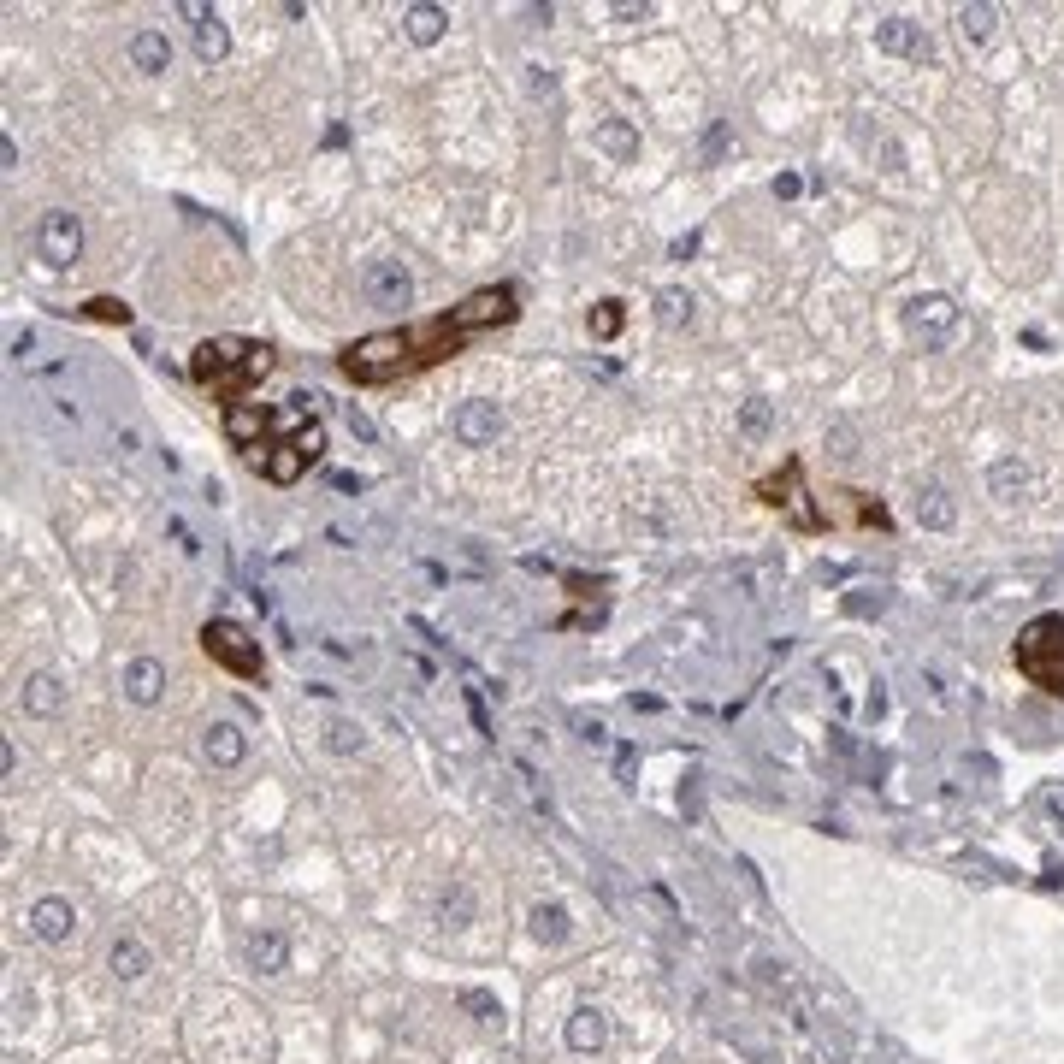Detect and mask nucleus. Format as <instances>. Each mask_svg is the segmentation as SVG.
<instances>
[{"instance_id": "nucleus-1", "label": "nucleus", "mask_w": 1064, "mask_h": 1064, "mask_svg": "<svg viewBox=\"0 0 1064 1064\" xmlns=\"http://www.w3.org/2000/svg\"><path fill=\"white\" fill-rule=\"evenodd\" d=\"M515 314H521L515 290L509 284H485L467 302H456L450 314H432V320H414L402 332H373V337H361V343H349L337 355V367H343L349 385H397L408 373H426V367L462 355L479 332H497Z\"/></svg>"}, {"instance_id": "nucleus-2", "label": "nucleus", "mask_w": 1064, "mask_h": 1064, "mask_svg": "<svg viewBox=\"0 0 1064 1064\" xmlns=\"http://www.w3.org/2000/svg\"><path fill=\"white\" fill-rule=\"evenodd\" d=\"M266 373H272V349L255 343V337H207V343H196V355H190V379H196L219 408H243L249 391L261 385Z\"/></svg>"}, {"instance_id": "nucleus-3", "label": "nucleus", "mask_w": 1064, "mask_h": 1064, "mask_svg": "<svg viewBox=\"0 0 1064 1064\" xmlns=\"http://www.w3.org/2000/svg\"><path fill=\"white\" fill-rule=\"evenodd\" d=\"M1011 663L1029 686H1041L1047 698H1064V615H1035L1017 645H1011Z\"/></svg>"}, {"instance_id": "nucleus-4", "label": "nucleus", "mask_w": 1064, "mask_h": 1064, "mask_svg": "<svg viewBox=\"0 0 1064 1064\" xmlns=\"http://www.w3.org/2000/svg\"><path fill=\"white\" fill-rule=\"evenodd\" d=\"M320 450H326V432L308 420V426H296L290 438H278V444H266L261 456H249V462L261 467L266 479H278V485H290V479H302L308 462H320Z\"/></svg>"}, {"instance_id": "nucleus-5", "label": "nucleus", "mask_w": 1064, "mask_h": 1064, "mask_svg": "<svg viewBox=\"0 0 1064 1064\" xmlns=\"http://www.w3.org/2000/svg\"><path fill=\"white\" fill-rule=\"evenodd\" d=\"M201 651H207L219 668L243 674V680H255V674H261V645H255L237 621H207V627H201Z\"/></svg>"}, {"instance_id": "nucleus-6", "label": "nucleus", "mask_w": 1064, "mask_h": 1064, "mask_svg": "<svg viewBox=\"0 0 1064 1064\" xmlns=\"http://www.w3.org/2000/svg\"><path fill=\"white\" fill-rule=\"evenodd\" d=\"M822 521L828 527H893V515L869 497V491H852V485H840V491H828L822 497Z\"/></svg>"}, {"instance_id": "nucleus-7", "label": "nucleus", "mask_w": 1064, "mask_h": 1064, "mask_svg": "<svg viewBox=\"0 0 1064 1064\" xmlns=\"http://www.w3.org/2000/svg\"><path fill=\"white\" fill-rule=\"evenodd\" d=\"M757 497L769 503V509H781V515H793L798 527H816L810 515H804V462L787 456L781 473H769V479H757Z\"/></svg>"}, {"instance_id": "nucleus-8", "label": "nucleus", "mask_w": 1064, "mask_h": 1064, "mask_svg": "<svg viewBox=\"0 0 1064 1064\" xmlns=\"http://www.w3.org/2000/svg\"><path fill=\"white\" fill-rule=\"evenodd\" d=\"M77 219L71 213H48L42 219V261H54V266H66V261H77Z\"/></svg>"}, {"instance_id": "nucleus-9", "label": "nucleus", "mask_w": 1064, "mask_h": 1064, "mask_svg": "<svg viewBox=\"0 0 1064 1064\" xmlns=\"http://www.w3.org/2000/svg\"><path fill=\"white\" fill-rule=\"evenodd\" d=\"M367 296H373V302H408V272L373 266V272H367Z\"/></svg>"}, {"instance_id": "nucleus-10", "label": "nucleus", "mask_w": 1064, "mask_h": 1064, "mask_svg": "<svg viewBox=\"0 0 1064 1064\" xmlns=\"http://www.w3.org/2000/svg\"><path fill=\"white\" fill-rule=\"evenodd\" d=\"M66 929H71V911L60 899H42V905H36V934H42V940H66Z\"/></svg>"}, {"instance_id": "nucleus-11", "label": "nucleus", "mask_w": 1064, "mask_h": 1064, "mask_svg": "<svg viewBox=\"0 0 1064 1064\" xmlns=\"http://www.w3.org/2000/svg\"><path fill=\"white\" fill-rule=\"evenodd\" d=\"M125 686H131L136 704H154V698H160V663H131Z\"/></svg>"}, {"instance_id": "nucleus-12", "label": "nucleus", "mask_w": 1064, "mask_h": 1064, "mask_svg": "<svg viewBox=\"0 0 1064 1064\" xmlns=\"http://www.w3.org/2000/svg\"><path fill=\"white\" fill-rule=\"evenodd\" d=\"M131 54H136V66H142V71H160V66H166V42H160L154 30H142V36H136Z\"/></svg>"}, {"instance_id": "nucleus-13", "label": "nucleus", "mask_w": 1064, "mask_h": 1064, "mask_svg": "<svg viewBox=\"0 0 1064 1064\" xmlns=\"http://www.w3.org/2000/svg\"><path fill=\"white\" fill-rule=\"evenodd\" d=\"M207 757L237 763V757H243V739H237V728H213V733H207Z\"/></svg>"}, {"instance_id": "nucleus-14", "label": "nucleus", "mask_w": 1064, "mask_h": 1064, "mask_svg": "<svg viewBox=\"0 0 1064 1064\" xmlns=\"http://www.w3.org/2000/svg\"><path fill=\"white\" fill-rule=\"evenodd\" d=\"M83 314H89V320H113V326H125V320H131V308H125V302H113V296H95Z\"/></svg>"}, {"instance_id": "nucleus-15", "label": "nucleus", "mask_w": 1064, "mask_h": 1064, "mask_svg": "<svg viewBox=\"0 0 1064 1064\" xmlns=\"http://www.w3.org/2000/svg\"><path fill=\"white\" fill-rule=\"evenodd\" d=\"M598 1041H603L598 1011H580V1023H574V1047H598Z\"/></svg>"}, {"instance_id": "nucleus-16", "label": "nucleus", "mask_w": 1064, "mask_h": 1064, "mask_svg": "<svg viewBox=\"0 0 1064 1064\" xmlns=\"http://www.w3.org/2000/svg\"><path fill=\"white\" fill-rule=\"evenodd\" d=\"M408 24H414V42H432V36H438V12H432V6H414Z\"/></svg>"}, {"instance_id": "nucleus-17", "label": "nucleus", "mask_w": 1064, "mask_h": 1064, "mask_svg": "<svg viewBox=\"0 0 1064 1064\" xmlns=\"http://www.w3.org/2000/svg\"><path fill=\"white\" fill-rule=\"evenodd\" d=\"M201 54H207V60L225 54V30H219V18H201Z\"/></svg>"}, {"instance_id": "nucleus-18", "label": "nucleus", "mask_w": 1064, "mask_h": 1064, "mask_svg": "<svg viewBox=\"0 0 1064 1064\" xmlns=\"http://www.w3.org/2000/svg\"><path fill=\"white\" fill-rule=\"evenodd\" d=\"M456 426H462V438H467V444H479V438H485V432H491V426H497V420H491V414H485V408H479V414H462V420H456Z\"/></svg>"}, {"instance_id": "nucleus-19", "label": "nucleus", "mask_w": 1064, "mask_h": 1064, "mask_svg": "<svg viewBox=\"0 0 1064 1064\" xmlns=\"http://www.w3.org/2000/svg\"><path fill=\"white\" fill-rule=\"evenodd\" d=\"M532 929L544 934V940H562V911H556V905H550V911L538 905V911H532Z\"/></svg>"}, {"instance_id": "nucleus-20", "label": "nucleus", "mask_w": 1064, "mask_h": 1064, "mask_svg": "<svg viewBox=\"0 0 1064 1064\" xmlns=\"http://www.w3.org/2000/svg\"><path fill=\"white\" fill-rule=\"evenodd\" d=\"M592 332H598V337H615V332H621V302H603L598 320H592Z\"/></svg>"}, {"instance_id": "nucleus-21", "label": "nucleus", "mask_w": 1064, "mask_h": 1064, "mask_svg": "<svg viewBox=\"0 0 1064 1064\" xmlns=\"http://www.w3.org/2000/svg\"><path fill=\"white\" fill-rule=\"evenodd\" d=\"M113 970H119V976H136V970H142V952H136V946H113Z\"/></svg>"}, {"instance_id": "nucleus-22", "label": "nucleus", "mask_w": 1064, "mask_h": 1064, "mask_svg": "<svg viewBox=\"0 0 1064 1064\" xmlns=\"http://www.w3.org/2000/svg\"><path fill=\"white\" fill-rule=\"evenodd\" d=\"M30 704H36V710H54V704H60V698H54V680H48V674L36 680V692H30Z\"/></svg>"}]
</instances>
